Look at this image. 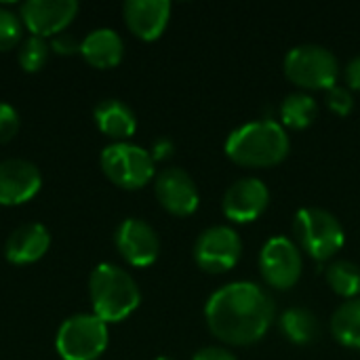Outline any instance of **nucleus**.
<instances>
[{
  "instance_id": "obj_5",
  "label": "nucleus",
  "mask_w": 360,
  "mask_h": 360,
  "mask_svg": "<svg viewBox=\"0 0 360 360\" xmlns=\"http://www.w3.org/2000/svg\"><path fill=\"white\" fill-rule=\"evenodd\" d=\"M108 323L95 314H74L61 323L55 348L63 360H97L108 348Z\"/></svg>"
},
{
  "instance_id": "obj_18",
  "label": "nucleus",
  "mask_w": 360,
  "mask_h": 360,
  "mask_svg": "<svg viewBox=\"0 0 360 360\" xmlns=\"http://www.w3.org/2000/svg\"><path fill=\"white\" fill-rule=\"evenodd\" d=\"M93 116H95L99 131L116 141H124L137 129V118L133 110L120 99H103L95 108Z\"/></svg>"
},
{
  "instance_id": "obj_27",
  "label": "nucleus",
  "mask_w": 360,
  "mask_h": 360,
  "mask_svg": "<svg viewBox=\"0 0 360 360\" xmlns=\"http://www.w3.org/2000/svg\"><path fill=\"white\" fill-rule=\"evenodd\" d=\"M51 46H53V51H57L59 55H72V53L80 51V42H78L72 34H65V32L53 36Z\"/></svg>"
},
{
  "instance_id": "obj_15",
  "label": "nucleus",
  "mask_w": 360,
  "mask_h": 360,
  "mask_svg": "<svg viewBox=\"0 0 360 360\" xmlns=\"http://www.w3.org/2000/svg\"><path fill=\"white\" fill-rule=\"evenodd\" d=\"M124 21L129 30L141 40H156L171 15L169 0H127L124 2Z\"/></svg>"
},
{
  "instance_id": "obj_17",
  "label": "nucleus",
  "mask_w": 360,
  "mask_h": 360,
  "mask_svg": "<svg viewBox=\"0 0 360 360\" xmlns=\"http://www.w3.org/2000/svg\"><path fill=\"white\" fill-rule=\"evenodd\" d=\"M80 53L89 65L108 70L120 63L124 55V42L118 32L110 27H97L84 36V40L80 42Z\"/></svg>"
},
{
  "instance_id": "obj_20",
  "label": "nucleus",
  "mask_w": 360,
  "mask_h": 360,
  "mask_svg": "<svg viewBox=\"0 0 360 360\" xmlns=\"http://www.w3.org/2000/svg\"><path fill=\"white\" fill-rule=\"evenodd\" d=\"M333 338L350 348H360V297L342 304L331 316Z\"/></svg>"
},
{
  "instance_id": "obj_7",
  "label": "nucleus",
  "mask_w": 360,
  "mask_h": 360,
  "mask_svg": "<svg viewBox=\"0 0 360 360\" xmlns=\"http://www.w3.org/2000/svg\"><path fill=\"white\" fill-rule=\"evenodd\" d=\"M101 169L112 184L124 190H137L154 177V158L141 146L114 141L101 152Z\"/></svg>"
},
{
  "instance_id": "obj_16",
  "label": "nucleus",
  "mask_w": 360,
  "mask_h": 360,
  "mask_svg": "<svg viewBox=\"0 0 360 360\" xmlns=\"http://www.w3.org/2000/svg\"><path fill=\"white\" fill-rule=\"evenodd\" d=\"M51 247V234L42 224H23L11 232L4 245V255L11 264L23 266L38 262Z\"/></svg>"
},
{
  "instance_id": "obj_23",
  "label": "nucleus",
  "mask_w": 360,
  "mask_h": 360,
  "mask_svg": "<svg viewBox=\"0 0 360 360\" xmlns=\"http://www.w3.org/2000/svg\"><path fill=\"white\" fill-rule=\"evenodd\" d=\"M17 59H19V65L25 72H38L46 63V59H49V44H46V40L40 38V36L25 38L23 44L19 46Z\"/></svg>"
},
{
  "instance_id": "obj_29",
  "label": "nucleus",
  "mask_w": 360,
  "mask_h": 360,
  "mask_svg": "<svg viewBox=\"0 0 360 360\" xmlns=\"http://www.w3.org/2000/svg\"><path fill=\"white\" fill-rule=\"evenodd\" d=\"M175 150V146H173V141L171 139H167V137H160V139H156L154 141V146H152V158L154 160H160V158H167V156H171V152Z\"/></svg>"
},
{
  "instance_id": "obj_24",
  "label": "nucleus",
  "mask_w": 360,
  "mask_h": 360,
  "mask_svg": "<svg viewBox=\"0 0 360 360\" xmlns=\"http://www.w3.org/2000/svg\"><path fill=\"white\" fill-rule=\"evenodd\" d=\"M21 32H23L21 19L13 11L0 6V53L11 51L21 40Z\"/></svg>"
},
{
  "instance_id": "obj_31",
  "label": "nucleus",
  "mask_w": 360,
  "mask_h": 360,
  "mask_svg": "<svg viewBox=\"0 0 360 360\" xmlns=\"http://www.w3.org/2000/svg\"><path fill=\"white\" fill-rule=\"evenodd\" d=\"M154 360H175V359H171V356H158V359H154Z\"/></svg>"
},
{
  "instance_id": "obj_3",
  "label": "nucleus",
  "mask_w": 360,
  "mask_h": 360,
  "mask_svg": "<svg viewBox=\"0 0 360 360\" xmlns=\"http://www.w3.org/2000/svg\"><path fill=\"white\" fill-rule=\"evenodd\" d=\"M89 293L93 314L103 323L124 321L141 302V291L135 278L114 264H99L91 272Z\"/></svg>"
},
{
  "instance_id": "obj_12",
  "label": "nucleus",
  "mask_w": 360,
  "mask_h": 360,
  "mask_svg": "<svg viewBox=\"0 0 360 360\" xmlns=\"http://www.w3.org/2000/svg\"><path fill=\"white\" fill-rule=\"evenodd\" d=\"M114 240H116L120 255L131 266H139V268L150 266L156 262V257L160 253V240H158L156 230L137 217L124 219L118 226Z\"/></svg>"
},
{
  "instance_id": "obj_9",
  "label": "nucleus",
  "mask_w": 360,
  "mask_h": 360,
  "mask_svg": "<svg viewBox=\"0 0 360 360\" xmlns=\"http://www.w3.org/2000/svg\"><path fill=\"white\" fill-rule=\"evenodd\" d=\"M302 253L287 236H272L259 253V270L264 281L274 289H289L302 276Z\"/></svg>"
},
{
  "instance_id": "obj_28",
  "label": "nucleus",
  "mask_w": 360,
  "mask_h": 360,
  "mask_svg": "<svg viewBox=\"0 0 360 360\" xmlns=\"http://www.w3.org/2000/svg\"><path fill=\"white\" fill-rule=\"evenodd\" d=\"M192 360H238L230 350L226 348H219V346H209V348H202L194 354Z\"/></svg>"
},
{
  "instance_id": "obj_11",
  "label": "nucleus",
  "mask_w": 360,
  "mask_h": 360,
  "mask_svg": "<svg viewBox=\"0 0 360 360\" xmlns=\"http://www.w3.org/2000/svg\"><path fill=\"white\" fill-rule=\"evenodd\" d=\"M158 202L173 215H190L198 207V188L192 175L181 167L162 169L154 181Z\"/></svg>"
},
{
  "instance_id": "obj_26",
  "label": "nucleus",
  "mask_w": 360,
  "mask_h": 360,
  "mask_svg": "<svg viewBox=\"0 0 360 360\" xmlns=\"http://www.w3.org/2000/svg\"><path fill=\"white\" fill-rule=\"evenodd\" d=\"M19 131V114L13 105L0 101V143L11 141Z\"/></svg>"
},
{
  "instance_id": "obj_30",
  "label": "nucleus",
  "mask_w": 360,
  "mask_h": 360,
  "mask_svg": "<svg viewBox=\"0 0 360 360\" xmlns=\"http://www.w3.org/2000/svg\"><path fill=\"white\" fill-rule=\"evenodd\" d=\"M346 82L352 89H360V55H356L348 65H346Z\"/></svg>"
},
{
  "instance_id": "obj_8",
  "label": "nucleus",
  "mask_w": 360,
  "mask_h": 360,
  "mask_svg": "<svg viewBox=\"0 0 360 360\" xmlns=\"http://www.w3.org/2000/svg\"><path fill=\"white\" fill-rule=\"evenodd\" d=\"M243 253V240L230 226H211L200 232L194 245L196 264L213 274L234 268Z\"/></svg>"
},
{
  "instance_id": "obj_4",
  "label": "nucleus",
  "mask_w": 360,
  "mask_h": 360,
  "mask_svg": "<svg viewBox=\"0 0 360 360\" xmlns=\"http://www.w3.org/2000/svg\"><path fill=\"white\" fill-rule=\"evenodd\" d=\"M293 234L302 249L319 262L333 257L346 240L340 219L331 211L321 207L300 209L293 219Z\"/></svg>"
},
{
  "instance_id": "obj_21",
  "label": "nucleus",
  "mask_w": 360,
  "mask_h": 360,
  "mask_svg": "<svg viewBox=\"0 0 360 360\" xmlns=\"http://www.w3.org/2000/svg\"><path fill=\"white\" fill-rule=\"evenodd\" d=\"M316 114H319L316 99L306 91L289 93L281 103V118L287 127L293 129H306L308 124L314 122Z\"/></svg>"
},
{
  "instance_id": "obj_22",
  "label": "nucleus",
  "mask_w": 360,
  "mask_h": 360,
  "mask_svg": "<svg viewBox=\"0 0 360 360\" xmlns=\"http://www.w3.org/2000/svg\"><path fill=\"white\" fill-rule=\"evenodd\" d=\"M327 283L344 297H356L360 293V268L350 259L333 262L327 268Z\"/></svg>"
},
{
  "instance_id": "obj_13",
  "label": "nucleus",
  "mask_w": 360,
  "mask_h": 360,
  "mask_svg": "<svg viewBox=\"0 0 360 360\" xmlns=\"http://www.w3.org/2000/svg\"><path fill=\"white\" fill-rule=\"evenodd\" d=\"M42 175L38 167L23 158H8L0 162V205H23L38 194Z\"/></svg>"
},
{
  "instance_id": "obj_1",
  "label": "nucleus",
  "mask_w": 360,
  "mask_h": 360,
  "mask_svg": "<svg viewBox=\"0 0 360 360\" xmlns=\"http://www.w3.org/2000/svg\"><path fill=\"white\" fill-rule=\"evenodd\" d=\"M205 319L217 340L232 346H247L268 333L274 321V302L264 287L238 281L224 285L209 297Z\"/></svg>"
},
{
  "instance_id": "obj_10",
  "label": "nucleus",
  "mask_w": 360,
  "mask_h": 360,
  "mask_svg": "<svg viewBox=\"0 0 360 360\" xmlns=\"http://www.w3.org/2000/svg\"><path fill=\"white\" fill-rule=\"evenodd\" d=\"M76 0H27L19 8L21 23L32 32V36H57L76 17Z\"/></svg>"
},
{
  "instance_id": "obj_19",
  "label": "nucleus",
  "mask_w": 360,
  "mask_h": 360,
  "mask_svg": "<svg viewBox=\"0 0 360 360\" xmlns=\"http://www.w3.org/2000/svg\"><path fill=\"white\" fill-rule=\"evenodd\" d=\"M281 331L283 335L300 346L312 344L321 335V323L314 312L308 308H289L281 316Z\"/></svg>"
},
{
  "instance_id": "obj_2",
  "label": "nucleus",
  "mask_w": 360,
  "mask_h": 360,
  "mask_svg": "<svg viewBox=\"0 0 360 360\" xmlns=\"http://www.w3.org/2000/svg\"><path fill=\"white\" fill-rule=\"evenodd\" d=\"M289 152V135L272 118L251 120L234 129L226 141V154L245 167H272Z\"/></svg>"
},
{
  "instance_id": "obj_6",
  "label": "nucleus",
  "mask_w": 360,
  "mask_h": 360,
  "mask_svg": "<svg viewBox=\"0 0 360 360\" xmlns=\"http://www.w3.org/2000/svg\"><path fill=\"white\" fill-rule=\"evenodd\" d=\"M285 74L302 89H331L338 84L340 61L323 44H297L285 57Z\"/></svg>"
},
{
  "instance_id": "obj_25",
  "label": "nucleus",
  "mask_w": 360,
  "mask_h": 360,
  "mask_svg": "<svg viewBox=\"0 0 360 360\" xmlns=\"http://www.w3.org/2000/svg\"><path fill=\"white\" fill-rule=\"evenodd\" d=\"M327 105L335 112V114H350V110L354 108V97L352 91L344 84H333L331 89H327Z\"/></svg>"
},
{
  "instance_id": "obj_14",
  "label": "nucleus",
  "mask_w": 360,
  "mask_h": 360,
  "mask_svg": "<svg viewBox=\"0 0 360 360\" xmlns=\"http://www.w3.org/2000/svg\"><path fill=\"white\" fill-rule=\"evenodd\" d=\"M270 202V192L266 184L257 177L236 179L224 194V213L234 221H253L259 217Z\"/></svg>"
}]
</instances>
